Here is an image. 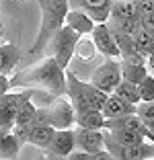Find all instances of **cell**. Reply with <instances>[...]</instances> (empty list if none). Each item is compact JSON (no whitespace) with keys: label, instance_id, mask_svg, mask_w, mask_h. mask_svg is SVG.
Wrapping results in <instances>:
<instances>
[{"label":"cell","instance_id":"cell-1","mask_svg":"<svg viewBox=\"0 0 154 160\" xmlns=\"http://www.w3.org/2000/svg\"><path fill=\"white\" fill-rule=\"evenodd\" d=\"M13 88H39L47 94L64 97L66 94V70L56 62L54 56H45L39 64L10 76Z\"/></svg>","mask_w":154,"mask_h":160},{"label":"cell","instance_id":"cell-2","mask_svg":"<svg viewBox=\"0 0 154 160\" xmlns=\"http://www.w3.org/2000/svg\"><path fill=\"white\" fill-rule=\"evenodd\" d=\"M66 97L70 99L74 111H82V109H97L101 111L109 94L99 90L90 82H82L74 72L66 70Z\"/></svg>","mask_w":154,"mask_h":160},{"label":"cell","instance_id":"cell-3","mask_svg":"<svg viewBox=\"0 0 154 160\" xmlns=\"http://www.w3.org/2000/svg\"><path fill=\"white\" fill-rule=\"evenodd\" d=\"M80 37H82V35H78L74 29H70L68 25H64V27L49 39V43H47L45 52H49L47 56H54L58 64H60L64 70H68L72 58H74V52H76V45H78Z\"/></svg>","mask_w":154,"mask_h":160},{"label":"cell","instance_id":"cell-4","mask_svg":"<svg viewBox=\"0 0 154 160\" xmlns=\"http://www.w3.org/2000/svg\"><path fill=\"white\" fill-rule=\"evenodd\" d=\"M121 80V62L113 58H105L101 66L90 74V84L103 90L105 94H111Z\"/></svg>","mask_w":154,"mask_h":160},{"label":"cell","instance_id":"cell-5","mask_svg":"<svg viewBox=\"0 0 154 160\" xmlns=\"http://www.w3.org/2000/svg\"><path fill=\"white\" fill-rule=\"evenodd\" d=\"M66 25V17H58V14H49V12H41V25H39L37 37L33 41L31 49H29V56H39V53L45 52L47 43L54 35L60 31Z\"/></svg>","mask_w":154,"mask_h":160},{"label":"cell","instance_id":"cell-6","mask_svg":"<svg viewBox=\"0 0 154 160\" xmlns=\"http://www.w3.org/2000/svg\"><path fill=\"white\" fill-rule=\"evenodd\" d=\"M49 111V125L56 129H74L76 125V111L68 97H56L47 105Z\"/></svg>","mask_w":154,"mask_h":160},{"label":"cell","instance_id":"cell-7","mask_svg":"<svg viewBox=\"0 0 154 160\" xmlns=\"http://www.w3.org/2000/svg\"><path fill=\"white\" fill-rule=\"evenodd\" d=\"M90 39H93L97 52L105 58H113V60H119V47H117V39L115 33L111 31L107 23H97L95 29L90 31Z\"/></svg>","mask_w":154,"mask_h":160},{"label":"cell","instance_id":"cell-8","mask_svg":"<svg viewBox=\"0 0 154 160\" xmlns=\"http://www.w3.org/2000/svg\"><path fill=\"white\" fill-rule=\"evenodd\" d=\"M68 2L70 8L86 12L95 23H107L113 4V0H68Z\"/></svg>","mask_w":154,"mask_h":160},{"label":"cell","instance_id":"cell-9","mask_svg":"<svg viewBox=\"0 0 154 160\" xmlns=\"http://www.w3.org/2000/svg\"><path fill=\"white\" fill-rule=\"evenodd\" d=\"M76 148L89 154H95L99 150H105V129H84L76 127Z\"/></svg>","mask_w":154,"mask_h":160},{"label":"cell","instance_id":"cell-10","mask_svg":"<svg viewBox=\"0 0 154 160\" xmlns=\"http://www.w3.org/2000/svg\"><path fill=\"white\" fill-rule=\"evenodd\" d=\"M47 152L58 156H70L76 150V133L74 129H56L54 138H51L49 146L45 148Z\"/></svg>","mask_w":154,"mask_h":160},{"label":"cell","instance_id":"cell-11","mask_svg":"<svg viewBox=\"0 0 154 160\" xmlns=\"http://www.w3.org/2000/svg\"><path fill=\"white\" fill-rule=\"evenodd\" d=\"M101 113L105 115V119H115V117H123V115H131L136 113V105L127 103V101L119 99L117 94H109L105 105H103Z\"/></svg>","mask_w":154,"mask_h":160},{"label":"cell","instance_id":"cell-12","mask_svg":"<svg viewBox=\"0 0 154 160\" xmlns=\"http://www.w3.org/2000/svg\"><path fill=\"white\" fill-rule=\"evenodd\" d=\"M66 25H68L70 29H74L78 35H90V31L95 29L97 23H95L86 12L76 10V8H70L68 14H66Z\"/></svg>","mask_w":154,"mask_h":160},{"label":"cell","instance_id":"cell-13","mask_svg":"<svg viewBox=\"0 0 154 160\" xmlns=\"http://www.w3.org/2000/svg\"><path fill=\"white\" fill-rule=\"evenodd\" d=\"M54 133H56V127H51V125H31L27 129V140H25V144H31V146H35V148L45 150V148L49 146Z\"/></svg>","mask_w":154,"mask_h":160},{"label":"cell","instance_id":"cell-14","mask_svg":"<svg viewBox=\"0 0 154 160\" xmlns=\"http://www.w3.org/2000/svg\"><path fill=\"white\" fill-rule=\"evenodd\" d=\"M23 140L14 132H8L0 138V160H17L23 148Z\"/></svg>","mask_w":154,"mask_h":160},{"label":"cell","instance_id":"cell-15","mask_svg":"<svg viewBox=\"0 0 154 160\" xmlns=\"http://www.w3.org/2000/svg\"><path fill=\"white\" fill-rule=\"evenodd\" d=\"M126 19H140V8L136 0H113L109 21H126Z\"/></svg>","mask_w":154,"mask_h":160},{"label":"cell","instance_id":"cell-16","mask_svg":"<svg viewBox=\"0 0 154 160\" xmlns=\"http://www.w3.org/2000/svg\"><path fill=\"white\" fill-rule=\"evenodd\" d=\"M105 115L97 109H82L76 111V127L84 129H105Z\"/></svg>","mask_w":154,"mask_h":160},{"label":"cell","instance_id":"cell-17","mask_svg":"<svg viewBox=\"0 0 154 160\" xmlns=\"http://www.w3.org/2000/svg\"><path fill=\"white\" fill-rule=\"evenodd\" d=\"M19 60H21V53H19V47L17 45H13V43L0 45V74L10 76L14 66L19 64Z\"/></svg>","mask_w":154,"mask_h":160},{"label":"cell","instance_id":"cell-18","mask_svg":"<svg viewBox=\"0 0 154 160\" xmlns=\"http://www.w3.org/2000/svg\"><path fill=\"white\" fill-rule=\"evenodd\" d=\"M121 62V60H119ZM148 74L146 64H131V62H121V78L131 82V84H140L144 76Z\"/></svg>","mask_w":154,"mask_h":160},{"label":"cell","instance_id":"cell-19","mask_svg":"<svg viewBox=\"0 0 154 160\" xmlns=\"http://www.w3.org/2000/svg\"><path fill=\"white\" fill-rule=\"evenodd\" d=\"M136 115L142 119V123L146 125V129H148V140L154 142V101H150V103H138L136 105Z\"/></svg>","mask_w":154,"mask_h":160},{"label":"cell","instance_id":"cell-20","mask_svg":"<svg viewBox=\"0 0 154 160\" xmlns=\"http://www.w3.org/2000/svg\"><path fill=\"white\" fill-rule=\"evenodd\" d=\"M105 132L121 146H136V144L146 142L144 136H140L138 132H131V129H105Z\"/></svg>","mask_w":154,"mask_h":160},{"label":"cell","instance_id":"cell-21","mask_svg":"<svg viewBox=\"0 0 154 160\" xmlns=\"http://www.w3.org/2000/svg\"><path fill=\"white\" fill-rule=\"evenodd\" d=\"M35 113H37V105L33 101H25L19 107V111H17L14 127H31L33 121H35Z\"/></svg>","mask_w":154,"mask_h":160},{"label":"cell","instance_id":"cell-22","mask_svg":"<svg viewBox=\"0 0 154 160\" xmlns=\"http://www.w3.org/2000/svg\"><path fill=\"white\" fill-rule=\"evenodd\" d=\"M113 94H117L119 99L127 101V103H131V105L142 103L140 101V92H138V84H131V82H127V80H121V82L115 86Z\"/></svg>","mask_w":154,"mask_h":160},{"label":"cell","instance_id":"cell-23","mask_svg":"<svg viewBox=\"0 0 154 160\" xmlns=\"http://www.w3.org/2000/svg\"><path fill=\"white\" fill-rule=\"evenodd\" d=\"M41 12L58 14V17H66L70 10V2L68 0H37Z\"/></svg>","mask_w":154,"mask_h":160},{"label":"cell","instance_id":"cell-24","mask_svg":"<svg viewBox=\"0 0 154 160\" xmlns=\"http://www.w3.org/2000/svg\"><path fill=\"white\" fill-rule=\"evenodd\" d=\"M134 37V45H136V49L142 53V56H146L148 58L150 53L154 52V35L152 33H146V31H138V33H134L131 35Z\"/></svg>","mask_w":154,"mask_h":160},{"label":"cell","instance_id":"cell-25","mask_svg":"<svg viewBox=\"0 0 154 160\" xmlns=\"http://www.w3.org/2000/svg\"><path fill=\"white\" fill-rule=\"evenodd\" d=\"M95 53H97V47H95L93 39H86V37L82 35V37L78 39V45H76L74 56L78 58V60L89 62V60H93V58H95Z\"/></svg>","mask_w":154,"mask_h":160},{"label":"cell","instance_id":"cell-26","mask_svg":"<svg viewBox=\"0 0 154 160\" xmlns=\"http://www.w3.org/2000/svg\"><path fill=\"white\" fill-rule=\"evenodd\" d=\"M138 92H140V101H144V103L154 101V76L150 72L144 76V80H142L140 84H138Z\"/></svg>","mask_w":154,"mask_h":160},{"label":"cell","instance_id":"cell-27","mask_svg":"<svg viewBox=\"0 0 154 160\" xmlns=\"http://www.w3.org/2000/svg\"><path fill=\"white\" fill-rule=\"evenodd\" d=\"M140 29L146 33L154 35V12H144L140 14Z\"/></svg>","mask_w":154,"mask_h":160},{"label":"cell","instance_id":"cell-28","mask_svg":"<svg viewBox=\"0 0 154 160\" xmlns=\"http://www.w3.org/2000/svg\"><path fill=\"white\" fill-rule=\"evenodd\" d=\"M33 125H49V111H47V105L37 107V113H35V121Z\"/></svg>","mask_w":154,"mask_h":160},{"label":"cell","instance_id":"cell-29","mask_svg":"<svg viewBox=\"0 0 154 160\" xmlns=\"http://www.w3.org/2000/svg\"><path fill=\"white\" fill-rule=\"evenodd\" d=\"M8 90H13V80H10V76L0 74V97L6 94Z\"/></svg>","mask_w":154,"mask_h":160},{"label":"cell","instance_id":"cell-30","mask_svg":"<svg viewBox=\"0 0 154 160\" xmlns=\"http://www.w3.org/2000/svg\"><path fill=\"white\" fill-rule=\"evenodd\" d=\"M90 160H117V158L107 150H99V152H95V154H90Z\"/></svg>","mask_w":154,"mask_h":160},{"label":"cell","instance_id":"cell-31","mask_svg":"<svg viewBox=\"0 0 154 160\" xmlns=\"http://www.w3.org/2000/svg\"><path fill=\"white\" fill-rule=\"evenodd\" d=\"M68 160H90V154H89V152L78 150V148H76V150L72 152L70 156H68Z\"/></svg>","mask_w":154,"mask_h":160},{"label":"cell","instance_id":"cell-32","mask_svg":"<svg viewBox=\"0 0 154 160\" xmlns=\"http://www.w3.org/2000/svg\"><path fill=\"white\" fill-rule=\"evenodd\" d=\"M43 158L45 160H68V156H58V154H51V152H43Z\"/></svg>","mask_w":154,"mask_h":160},{"label":"cell","instance_id":"cell-33","mask_svg":"<svg viewBox=\"0 0 154 160\" xmlns=\"http://www.w3.org/2000/svg\"><path fill=\"white\" fill-rule=\"evenodd\" d=\"M146 66H148V70H154V52L146 58Z\"/></svg>","mask_w":154,"mask_h":160},{"label":"cell","instance_id":"cell-34","mask_svg":"<svg viewBox=\"0 0 154 160\" xmlns=\"http://www.w3.org/2000/svg\"><path fill=\"white\" fill-rule=\"evenodd\" d=\"M35 160H45V158H43V156H39V158H35Z\"/></svg>","mask_w":154,"mask_h":160},{"label":"cell","instance_id":"cell-35","mask_svg":"<svg viewBox=\"0 0 154 160\" xmlns=\"http://www.w3.org/2000/svg\"><path fill=\"white\" fill-rule=\"evenodd\" d=\"M150 72H152V76H154V70H150Z\"/></svg>","mask_w":154,"mask_h":160},{"label":"cell","instance_id":"cell-36","mask_svg":"<svg viewBox=\"0 0 154 160\" xmlns=\"http://www.w3.org/2000/svg\"><path fill=\"white\" fill-rule=\"evenodd\" d=\"M148 160H154V158H148Z\"/></svg>","mask_w":154,"mask_h":160},{"label":"cell","instance_id":"cell-37","mask_svg":"<svg viewBox=\"0 0 154 160\" xmlns=\"http://www.w3.org/2000/svg\"><path fill=\"white\" fill-rule=\"evenodd\" d=\"M123 2H127V0H123Z\"/></svg>","mask_w":154,"mask_h":160}]
</instances>
